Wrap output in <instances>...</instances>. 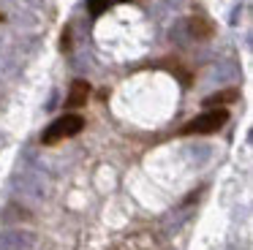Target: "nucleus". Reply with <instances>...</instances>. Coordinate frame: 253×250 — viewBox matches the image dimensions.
Wrapping results in <instances>:
<instances>
[{
  "label": "nucleus",
  "instance_id": "obj_4",
  "mask_svg": "<svg viewBox=\"0 0 253 250\" xmlns=\"http://www.w3.org/2000/svg\"><path fill=\"white\" fill-rule=\"evenodd\" d=\"M87 98H90V84H87V82H82V79H77L71 84L68 98H66V106L68 109H82L84 103H87Z\"/></svg>",
  "mask_w": 253,
  "mask_h": 250
},
{
  "label": "nucleus",
  "instance_id": "obj_2",
  "mask_svg": "<svg viewBox=\"0 0 253 250\" xmlns=\"http://www.w3.org/2000/svg\"><path fill=\"white\" fill-rule=\"evenodd\" d=\"M229 120V112L226 109H210V112L199 114L196 120H191L188 125H182V133L193 136V133H218L220 128Z\"/></svg>",
  "mask_w": 253,
  "mask_h": 250
},
{
  "label": "nucleus",
  "instance_id": "obj_6",
  "mask_svg": "<svg viewBox=\"0 0 253 250\" xmlns=\"http://www.w3.org/2000/svg\"><path fill=\"white\" fill-rule=\"evenodd\" d=\"M191 33L196 38H210L212 36V25H210L207 19H202V16H193L191 19Z\"/></svg>",
  "mask_w": 253,
  "mask_h": 250
},
{
  "label": "nucleus",
  "instance_id": "obj_7",
  "mask_svg": "<svg viewBox=\"0 0 253 250\" xmlns=\"http://www.w3.org/2000/svg\"><path fill=\"white\" fill-rule=\"evenodd\" d=\"M112 3H120V0H90V3H87V8L93 11V14H101V11H106Z\"/></svg>",
  "mask_w": 253,
  "mask_h": 250
},
{
  "label": "nucleus",
  "instance_id": "obj_3",
  "mask_svg": "<svg viewBox=\"0 0 253 250\" xmlns=\"http://www.w3.org/2000/svg\"><path fill=\"white\" fill-rule=\"evenodd\" d=\"M112 250H164V242H161V237L153 231H136V234H131V237L120 239Z\"/></svg>",
  "mask_w": 253,
  "mask_h": 250
},
{
  "label": "nucleus",
  "instance_id": "obj_8",
  "mask_svg": "<svg viewBox=\"0 0 253 250\" xmlns=\"http://www.w3.org/2000/svg\"><path fill=\"white\" fill-rule=\"evenodd\" d=\"M0 22H3V14H0Z\"/></svg>",
  "mask_w": 253,
  "mask_h": 250
},
{
  "label": "nucleus",
  "instance_id": "obj_1",
  "mask_svg": "<svg viewBox=\"0 0 253 250\" xmlns=\"http://www.w3.org/2000/svg\"><path fill=\"white\" fill-rule=\"evenodd\" d=\"M82 128H84V117H79V114H63V117H57L55 123L44 130L41 141H44V144H57V141H63V139L77 136Z\"/></svg>",
  "mask_w": 253,
  "mask_h": 250
},
{
  "label": "nucleus",
  "instance_id": "obj_5",
  "mask_svg": "<svg viewBox=\"0 0 253 250\" xmlns=\"http://www.w3.org/2000/svg\"><path fill=\"white\" fill-rule=\"evenodd\" d=\"M240 98V92L237 90H226V92H218V95H210L207 101H204V106H223V103H231V101H237Z\"/></svg>",
  "mask_w": 253,
  "mask_h": 250
}]
</instances>
